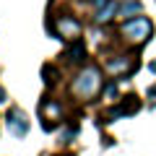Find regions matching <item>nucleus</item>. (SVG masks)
<instances>
[{
    "instance_id": "f257e3e1",
    "label": "nucleus",
    "mask_w": 156,
    "mask_h": 156,
    "mask_svg": "<svg viewBox=\"0 0 156 156\" xmlns=\"http://www.w3.org/2000/svg\"><path fill=\"white\" fill-rule=\"evenodd\" d=\"M101 91V73L99 68L89 65L83 68V70L76 76V81H73V94L81 96V99H91V96H96Z\"/></svg>"
},
{
    "instance_id": "20e7f679",
    "label": "nucleus",
    "mask_w": 156,
    "mask_h": 156,
    "mask_svg": "<svg viewBox=\"0 0 156 156\" xmlns=\"http://www.w3.org/2000/svg\"><path fill=\"white\" fill-rule=\"evenodd\" d=\"M55 31H57L60 39H78L81 37V23H78L73 16H57Z\"/></svg>"
},
{
    "instance_id": "9d476101",
    "label": "nucleus",
    "mask_w": 156,
    "mask_h": 156,
    "mask_svg": "<svg viewBox=\"0 0 156 156\" xmlns=\"http://www.w3.org/2000/svg\"><path fill=\"white\" fill-rule=\"evenodd\" d=\"M107 96H109V99L117 96V86H107Z\"/></svg>"
},
{
    "instance_id": "423d86ee",
    "label": "nucleus",
    "mask_w": 156,
    "mask_h": 156,
    "mask_svg": "<svg viewBox=\"0 0 156 156\" xmlns=\"http://www.w3.org/2000/svg\"><path fill=\"white\" fill-rule=\"evenodd\" d=\"M133 65H138V62H133V57H128V55H117V57L107 60V70L112 76H125V73L133 70Z\"/></svg>"
},
{
    "instance_id": "6e6552de",
    "label": "nucleus",
    "mask_w": 156,
    "mask_h": 156,
    "mask_svg": "<svg viewBox=\"0 0 156 156\" xmlns=\"http://www.w3.org/2000/svg\"><path fill=\"white\" fill-rule=\"evenodd\" d=\"M138 107H140V101H138V96H128V99L122 101V107L115 112V115H130V112H138Z\"/></svg>"
},
{
    "instance_id": "7ed1b4c3",
    "label": "nucleus",
    "mask_w": 156,
    "mask_h": 156,
    "mask_svg": "<svg viewBox=\"0 0 156 156\" xmlns=\"http://www.w3.org/2000/svg\"><path fill=\"white\" fill-rule=\"evenodd\" d=\"M94 5V21L96 23H109L115 16H120V3L117 0H91Z\"/></svg>"
},
{
    "instance_id": "f03ea898",
    "label": "nucleus",
    "mask_w": 156,
    "mask_h": 156,
    "mask_svg": "<svg viewBox=\"0 0 156 156\" xmlns=\"http://www.w3.org/2000/svg\"><path fill=\"white\" fill-rule=\"evenodd\" d=\"M122 39H128L130 44H146L151 39V31H154V23H151V18L146 16H135L130 18V21L122 23Z\"/></svg>"
},
{
    "instance_id": "39448f33",
    "label": "nucleus",
    "mask_w": 156,
    "mask_h": 156,
    "mask_svg": "<svg viewBox=\"0 0 156 156\" xmlns=\"http://www.w3.org/2000/svg\"><path fill=\"white\" fill-rule=\"evenodd\" d=\"M5 125H8V130H11L13 135H18V138H23L26 130H29V120H26V115H23L21 109H11L8 112Z\"/></svg>"
},
{
    "instance_id": "0eeeda50",
    "label": "nucleus",
    "mask_w": 156,
    "mask_h": 156,
    "mask_svg": "<svg viewBox=\"0 0 156 156\" xmlns=\"http://www.w3.org/2000/svg\"><path fill=\"white\" fill-rule=\"evenodd\" d=\"M140 11H143L140 0H125V3H120V18H125V21L135 18V13H140Z\"/></svg>"
},
{
    "instance_id": "9b49d317",
    "label": "nucleus",
    "mask_w": 156,
    "mask_h": 156,
    "mask_svg": "<svg viewBox=\"0 0 156 156\" xmlns=\"http://www.w3.org/2000/svg\"><path fill=\"white\" fill-rule=\"evenodd\" d=\"M151 70H154V73H156V62H151Z\"/></svg>"
},
{
    "instance_id": "1a4fd4ad",
    "label": "nucleus",
    "mask_w": 156,
    "mask_h": 156,
    "mask_svg": "<svg viewBox=\"0 0 156 156\" xmlns=\"http://www.w3.org/2000/svg\"><path fill=\"white\" fill-rule=\"evenodd\" d=\"M44 112H47V115H52V117H60V104L47 101V104H44Z\"/></svg>"
}]
</instances>
